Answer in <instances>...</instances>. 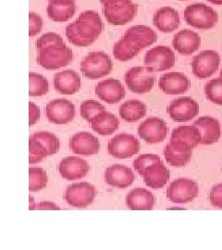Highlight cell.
<instances>
[{
  "mask_svg": "<svg viewBox=\"0 0 222 250\" xmlns=\"http://www.w3.org/2000/svg\"><path fill=\"white\" fill-rule=\"evenodd\" d=\"M139 50L144 49L157 42L158 35L150 27L145 25H134L130 27L124 35Z\"/></svg>",
  "mask_w": 222,
  "mask_h": 250,
  "instance_id": "603a6c76",
  "label": "cell"
},
{
  "mask_svg": "<svg viewBox=\"0 0 222 250\" xmlns=\"http://www.w3.org/2000/svg\"><path fill=\"white\" fill-rule=\"evenodd\" d=\"M160 161V158L157 155L144 154L135 159V161H133V167H134V170H137V172L142 176L144 170H146L148 166Z\"/></svg>",
  "mask_w": 222,
  "mask_h": 250,
  "instance_id": "f35d334b",
  "label": "cell"
},
{
  "mask_svg": "<svg viewBox=\"0 0 222 250\" xmlns=\"http://www.w3.org/2000/svg\"><path fill=\"white\" fill-rule=\"evenodd\" d=\"M30 97H41L44 96L49 89L47 79L36 72H30Z\"/></svg>",
  "mask_w": 222,
  "mask_h": 250,
  "instance_id": "836d02e7",
  "label": "cell"
},
{
  "mask_svg": "<svg viewBox=\"0 0 222 250\" xmlns=\"http://www.w3.org/2000/svg\"><path fill=\"white\" fill-rule=\"evenodd\" d=\"M29 108H30V126H33L40 119V107L36 106L35 103L30 102Z\"/></svg>",
  "mask_w": 222,
  "mask_h": 250,
  "instance_id": "7bdbcfd3",
  "label": "cell"
},
{
  "mask_svg": "<svg viewBox=\"0 0 222 250\" xmlns=\"http://www.w3.org/2000/svg\"><path fill=\"white\" fill-rule=\"evenodd\" d=\"M62 43H64V41L61 36L55 33H47L41 36L39 39H37L36 47L38 51H41L47 46L57 45V44H62Z\"/></svg>",
  "mask_w": 222,
  "mask_h": 250,
  "instance_id": "ab89813d",
  "label": "cell"
},
{
  "mask_svg": "<svg viewBox=\"0 0 222 250\" xmlns=\"http://www.w3.org/2000/svg\"><path fill=\"white\" fill-rule=\"evenodd\" d=\"M209 199L212 206L222 208V184L212 188L209 194Z\"/></svg>",
  "mask_w": 222,
  "mask_h": 250,
  "instance_id": "b9f144b4",
  "label": "cell"
},
{
  "mask_svg": "<svg viewBox=\"0 0 222 250\" xmlns=\"http://www.w3.org/2000/svg\"><path fill=\"white\" fill-rule=\"evenodd\" d=\"M138 5L132 0H110L103 5V14L112 25H125L133 21Z\"/></svg>",
  "mask_w": 222,
  "mask_h": 250,
  "instance_id": "3957f363",
  "label": "cell"
},
{
  "mask_svg": "<svg viewBox=\"0 0 222 250\" xmlns=\"http://www.w3.org/2000/svg\"><path fill=\"white\" fill-rule=\"evenodd\" d=\"M147 107L140 100H128L120 107V115L127 123H135L145 116Z\"/></svg>",
  "mask_w": 222,
  "mask_h": 250,
  "instance_id": "f546056e",
  "label": "cell"
},
{
  "mask_svg": "<svg viewBox=\"0 0 222 250\" xmlns=\"http://www.w3.org/2000/svg\"><path fill=\"white\" fill-rule=\"evenodd\" d=\"M97 196V189L89 183H78L69 186L64 199L74 208H85L91 205Z\"/></svg>",
  "mask_w": 222,
  "mask_h": 250,
  "instance_id": "9c48e42d",
  "label": "cell"
},
{
  "mask_svg": "<svg viewBox=\"0 0 222 250\" xmlns=\"http://www.w3.org/2000/svg\"><path fill=\"white\" fill-rule=\"evenodd\" d=\"M142 176L146 186L153 189H160L168 184L170 178V172L167 167L160 161L148 166Z\"/></svg>",
  "mask_w": 222,
  "mask_h": 250,
  "instance_id": "4316f807",
  "label": "cell"
},
{
  "mask_svg": "<svg viewBox=\"0 0 222 250\" xmlns=\"http://www.w3.org/2000/svg\"><path fill=\"white\" fill-rule=\"evenodd\" d=\"M72 50L65 43L50 45L39 51L37 63L44 69L53 71L66 67L72 62Z\"/></svg>",
  "mask_w": 222,
  "mask_h": 250,
  "instance_id": "7a4b0ae2",
  "label": "cell"
},
{
  "mask_svg": "<svg viewBox=\"0 0 222 250\" xmlns=\"http://www.w3.org/2000/svg\"><path fill=\"white\" fill-rule=\"evenodd\" d=\"M124 81L128 89L135 94H145L151 91L156 82L154 72L146 67L136 66L125 73Z\"/></svg>",
  "mask_w": 222,
  "mask_h": 250,
  "instance_id": "8992f818",
  "label": "cell"
},
{
  "mask_svg": "<svg viewBox=\"0 0 222 250\" xmlns=\"http://www.w3.org/2000/svg\"><path fill=\"white\" fill-rule=\"evenodd\" d=\"M30 209H59V208L51 202H41L39 204H32Z\"/></svg>",
  "mask_w": 222,
  "mask_h": 250,
  "instance_id": "ee69618b",
  "label": "cell"
},
{
  "mask_svg": "<svg viewBox=\"0 0 222 250\" xmlns=\"http://www.w3.org/2000/svg\"><path fill=\"white\" fill-rule=\"evenodd\" d=\"M204 94L206 99L214 104L222 106V78L209 81L204 86Z\"/></svg>",
  "mask_w": 222,
  "mask_h": 250,
  "instance_id": "e575fe53",
  "label": "cell"
},
{
  "mask_svg": "<svg viewBox=\"0 0 222 250\" xmlns=\"http://www.w3.org/2000/svg\"><path fill=\"white\" fill-rule=\"evenodd\" d=\"M81 86L80 75L72 70L58 72L54 76V87L62 95H74Z\"/></svg>",
  "mask_w": 222,
  "mask_h": 250,
  "instance_id": "ffe728a7",
  "label": "cell"
},
{
  "mask_svg": "<svg viewBox=\"0 0 222 250\" xmlns=\"http://www.w3.org/2000/svg\"><path fill=\"white\" fill-rule=\"evenodd\" d=\"M30 187L31 192H37L46 187L47 175L44 169L42 168H30Z\"/></svg>",
  "mask_w": 222,
  "mask_h": 250,
  "instance_id": "8d00e7d4",
  "label": "cell"
},
{
  "mask_svg": "<svg viewBox=\"0 0 222 250\" xmlns=\"http://www.w3.org/2000/svg\"><path fill=\"white\" fill-rule=\"evenodd\" d=\"M32 138L36 139L42 144L46 149L48 156L55 155L61 148V141L54 134L49 132H38L31 135Z\"/></svg>",
  "mask_w": 222,
  "mask_h": 250,
  "instance_id": "d6a6232c",
  "label": "cell"
},
{
  "mask_svg": "<svg viewBox=\"0 0 222 250\" xmlns=\"http://www.w3.org/2000/svg\"><path fill=\"white\" fill-rule=\"evenodd\" d=\"M71 151L81 156H92L98 154L100 143L98 138L88 132H81L74 134L70 139Z\"/></svg>",
  "mask_w": 222,
  "mask_h": 250,
  "instance_id": "e0dca14e",
  "label": "cell"
},
{
  "mask_svg": "<svg viewBox=\"0 0 222 250\" xmlns=\"http://www.w3.org/2000/svg\"><path fill=\"white\" fill-rule=\"evenodd\" d=\"M164 155L166 161L169 162L171 166L174 167H182L185 166L192 158V151H185L181 148L175 147L168 144L165 147Z\"/></svg>",
  "mask_w": 222,
  "mask_h": 250,
  "instance_id": "4dcf8cb0",
  "label": "cell"
},
{
  "mask_svg": "<svg viewBox=\"0 0 222 250\" xmlns=\"http://www.w3.org/2000/svg\"><path fill=\"white\" fill-rule=\"evenodd\" d=\"M104 30V23L98 12L86 10L66 28L69 42L76 46H88L96 42Z\"/></svg>",
  "mask_w": 222,
  "mask_h": 250,
  "instance_id": "6da1fadb",
  "label": "cell"
},
{
  "mask_svg": "<svg viewBox=\"0 0 222 250\" xmlns=\"http://www.w3.org/2000/svg\"><path fill=\"white\" fill-rule=\"evenodd\" d=\"M194 125L200 130L201 145H212L217 143L222 135L221 125L217 119L212 117H201Z\"/></svg>",
  "mask_w": 222,
  "mask_h": 250,
  "instance_id": "d4e9b609",
  "label": "cell"
},
{
  "mask_svg": "<svg viewBox=\"0 0 222 250\" xmlns=\"http://www.w3.org/2000/svg\"><path fill=\"white\" fill-rule=\"evenodd\" d=\"M112 71L113 62L110 57L103 51L89 53L81 63V72L91 80L107 76Z\"/></svg>",
  "mask_w": 222,
  "mask_h": 250,
  "instance_id": "277c9868",
  "label": "cell"
},
{
  "mask_svg": "<svg viewBox=\"0 0 222 250\" xmlns=\"http://www.w3.org/2000/svg\"><path fill=\"white\" fill-rule=\"evenodd\" d=\"M201 45L199 35L192 30H182L173 37L172 45L182 55H191L197 51Z\"/></svg>",
  "mask_w": 222,
  "mask_h": 250,
  "instance_id": "7402d4cb",
  "label": "cell"
},
{
  "mask_svg": "<svg viewBox=\"0 0 222 250\" xmlns=\"http://www.w3.org/2000/svg\"><path fill=\"white\" fill-rule=\"evenodd\" d=\"M48 154L44 146L36 139L30 137V164L43 161Z\"/></svg>",
  "mask_w": 222,
  "mask_h": 250,
  "instance_id": "74e56055",
  "label": "cell"
},
{
  "mask_svg": "<svg viewBox=\"0 0 222 250\" xmlns=\"http://www.w3.org/2000/svg\"><path fill=\"white\" fill-rule=\"evenodd\" d=\"M46 13L56 22L69 21L76 13L75 0H48Z\"/></svg>",
  "mask_w": 222,
  "mask_h": 250,
  "instance_id": "cb8c5ba5",
  "label": "cell"
},
{
  "mask_svg": "<svg viewBox=\"0 0 222 250\" xmlns=\"http://www.w3.org/2000/svg\"><path fill=\"white\" fill-rule=\"evenodd\" d=\"M140 142L132 134H120L114 136L107 145L108 154L117 159H128L137 154Z\"/></svg>",
  "mask_w": 222,
  "mask_h": 250,
  "instance_id": "30bf717a",
  "label": "cell"
},
{
  "mask_svg": "<svg viewBox=\"0 0 222 250\" xmlns=\"http://www.w3.org/2000/svg\"><path fill=\"white\" fill-rule=\"evenodd\" d=\"M108 1H110V0H100V2H101V4H102V5L106 4V3H107Z\"/></svg>",
  "mask_w": 222,
  "mask_h": 250,
  "instance_id": "bcb514c9",
  "label": "cell"
},
{
  "mask_svg": "<svg viewBox=\"0 0 222 250\" xmlns=\"http://www.w3.org/2000/svg\"><path fill=\"white\" fill-rule=\"evenodd\" d=\"M221 64V56L214 50H204L196 55L191 63L193 73L199 79L212 76Z\"/></svg>",
  "mask_w": 222,
  "mask_h": 250,
  "instance_id": "8fae6325",
  "label": "cell"
},
{
  "mask_svg": "<svg viewBox=\"0 0 222 250\" xmlns=\"http://www.w3.org/2000/svg\"><path fill=\"white\" fill-rule=\"evenodd\" d=\"M175 54L169 46L159 45L150 49L144 56V65L152 72H164L175 64Z\"/></svg>",
  "mask_w": 222,
  "mask_h": 250,
  "instance_id": "52a82bcc",
  "label": "cell"
},
{
  "mask_svg": "<svg viewBox=\"0 0 222 250\" xmlns=\"http://www.w3.org/2000/svg\"><path fill=\"white\" fill-rule=\"evenodd\" d=\"M153 23L163 33H171L181 24L180 14L170 7H163L157 10L154 15Z\"/></svg>",
  "mask_w": 222,
  "mask_h": 250,
  "instance_id": "484cf974",
  "label": "cell"
},
{
  "mask_svg": "<svg viewBox=\"0 0 222 250\" xmlns=\"http://www.w3.org/2000/svg\"><path fill=\"white\" fill-rule=\"evenodd\" d=\"M138 134L146 143H161L167 137L168 126L164 120L150 117L139 125Z\"/></svg>",
  "mask_w": 222,
  "mask_h": 250,
  "instance_id": "5bb4252c",
  "label": "cell"
},
{
  "mask_svg": "<svg viewBox=\"0 0 222 250\" xmlns=\"http://www.w3.org/2000/svg\"><path fill=\"white\" fill-rule=\"evenodd\" d=\"M90 167L89 164L78 157L64 158L59 165V171L63 178L74 181L83 178L87 175Z\"/></svg>",
  "mask_w": 222,
  "mask_h": 250,
  "instance_id": "ac0fdd59",
  "label": "cell"
},
{
  "mask_svg": "<svg viewBox=\"0 0 222 250\" xmlns=\"http://www.w3.org/2000/svg\"><path fill=\"white\" fill-rule=\"evenodd\" d=\"M215 5H222V0H207Z\"/></svg>",
  "mask_w": 222,
  "mask_h": 250,
  "instance_id": "f6af8a7d",
  "label": "cell"
},
{
  "mask_svg": "<svg viewBox=\"0 0 222 250\" xmlns=\"http://www.w3.org/2000/svg\"><path fill=\"white\" fill-rule=\"evenodd\" d=\"M201 143V133L196 125H184L175 128L170 136L169 144L185 151H192Z\"/></svg>",
  "mask_w": 222,
  "mask_h": 250,
  "instance_id": "7c38bea8",
  "label": "cell"
},
{
  "mask_svg": "<svg viewBox=\"0 0 222 250\" xmlns=\"http://www.w3.org/2000/svg\"><path fill=\"white\" fill-rule=\"evenodd\" d=\"M220 77H221V78H222V72H221V74H220Z\"/></svg>",
  "mask_w": 222,
  "mask_h": 250,
  "instance_id": "7dc6e473",
  "label": "cell"
},
{
  "mask_svg": "<svg viewBox=\"0 0 222 250\" xmlns=\"http://www.w3.org/2000/svg\"><path fill=\"white\" fill-rule=\"evenodd\" d=\"M134 178L133 170L124 165L114 164L105 170L106 183L114 188H129L133 185Z\"/></svg>",
  "mask_w": 222,
  "mask_h": 250,
  "instance_id": "44dd1931",
  "label": "cell"
},
{
  "mask_svg": "<svg viewBox=\"0 0 222 250\" xmlns=\"http://www.w3.org/2000/svg\"><path fill=\"white\" fill-rule=\"evenodd\" d=\"M96 94L99 99L108 104H116L124 99L125 89L120 81L110 78L98 83Z\"/></svg>",
  "mask_w": 222,
  "mask_h": 250,
  "instance_id": "d6986e66",
  "label": "cell"
},
{
  "mask_svg": "<svg viewBox=\"0 0 222 250\" xmlns=\"http://www.w3.org/2000/svg\"><path fill=\"white\" fill-rule=\"evenodd\" d=\"M126 203L133 210H151L156 203V197L144 188H134L126 197Z\"/></svg>",
  "mask_w": 222,
  "mask_h": 250,
  "instance_id": "83f0119b",
  "label": "cell"
},
{
  "mask_svg": "<svg viewBox=\"0 0 222 250\" xmlns=\"http://www.w3.org/2000/svg\"><path fill=\"white\" fill-rule=\"evenodd\" d=\"M139 49L130 42L124 36L121 39L117 42L113 47V55L116 59L120 62H128L135 58L138 53Z\"/></svg>",
  "mask_w": 222,
  "mask_h": 250,
  "instance_id": "1f68e13d",
  "label": "cell"
},
{
  "mask_svg": "<svg viewBox=\"0 0 222 250\" xmlns=\"http://www.w3.org/2000/svg\"><path fill=\"white\" fill-rule=\"evenodd\" d=\"M45 114L48 121L55 125H67L76 115V108L70 100L55 99L45 107Z\"/></svg>",
  "mask_w": 222,
  "mask_h": 250,
  "instance_id": "4fadbf2b",
  "label": "cell"
},
{
  "mask_svg": "<svg viewBox=\"0 0 222 250\" xmlns=\"http://www.w3.org/2000/svg\"><path fill=\"white\" fill-rule=\"evenodd\" d=\"M184 20L188 25L200 30L212 29L219 21L217 11L203 3L189 5L184 10Z\"/></svg>",
  "mask_w": 222,
  "mask_h": 250,
  "instance_id": "5b68a950",
  "label": "cell"
},
{
  "mask_svg": "<svg viewBox=\"0 0 222 250\" xmlns=\"http://www.w3.org/2000/svg\"><path fill=\"white\" fill-rule=\"evenodd\" d=\"M91 124L92 129L98 134L110 135L119 128L120 121L114 114L103 111L95 117Z\"/></svg>",
  "mask_w": 222,
  "mask_h": 250,
  "instance_id": "f1b7e54d",
  "label": "cell"
},
{
  "mask_svg": "<svg viewBox=\"0 0 222 250\" xmlns=\"http://www.w3.org/2000/svg\"><path fill=\"white\" fill-rule=\"evenodd\" d=\"M29 19H30V30H29V35L31 37L38 35L43 28V19L41 18L40 15L31 12L29 14Z\"/></svg>",
  "mask_w": 222,
  "mask_h": 250,
  "instance_id": "60d3db41",
  "label": "cell"
},
{
  "mask_svg": "<svg viewBox=\"0 0 222 250\" xmlns=\"http://www.w3.org/2000/svg\"><path fill=\"white\" fill-rule=\"evenodd\" d=\"M106 111V107L96 100H85L81 105V115L86 122L92 123L99 113Z\"/></svg>",
  "mask_w": 222,
  "mask_h": 250,
  "instance_id": "d590c367",
  "label": "cell"
},
{
  "mask_svg": "<svg viewBox=\"0 0 222 250\" xmlns=\"http://www.w3.org/2000/svg\"><path fill=\"white\" fill-rule=\"evenodd\" d=\"M167 111L174 122L185 123L198 115L199 105L195 99L180 98L170 102Z\"/></svg>",
  "mask_w": 222,
  "mask_h": 250,
  "instance_id": "9a60e30c",
  "label": "cell"
},
{
  "mask_svg": "<svg viewBox=\"0 0 222 250\" xmlns=\"http://www.w3.org/2000/svg\"><path fill=\"white\" fill-rule=\"evenodd\" d=\"M199 193L198 185L191 179L179 178L173 181L167 189V197L173 203H188Z\"/></svg>",
  "mask_w": 222,
  "mask_h": 250,
  "instance_id": "ba28073f",
  "label": "cell"
},
{
  "mask_svg": "<svg viewBox=\"0 0 222 250\" xmlns=\"http://www.w3.org/2000/svg\"><path fill=\"white\" fill-rule=\"evenodd\" d=\"M159 86L167 95H182L190 88L191 82L182 72H169L160 77Z\"/></svg>",
  "mask_w": 222,
  "mask_h": 250,
  "instance_id": "2e32d148",
  "label": "cell"
}]
</instances>
